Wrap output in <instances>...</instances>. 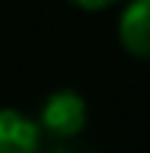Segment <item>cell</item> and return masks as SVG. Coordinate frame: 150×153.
<instances>
[{
    "label": "cell",
    "mask_w": 150,
    "mask_h": 153,
    "mask_svg": "<svg viewBox=\"0 0 150 153\" xmlns=\"http://www.w3.org/2000/svg\"><path fill=\"white\" fill-rule=\"evenodd\" d=\"M69 3H75L78 10H85V13H100V10H110V6H116L119 0H69Z\"/></svg>",
    "instance_id": "obj_4"
},
{
    "label": "cell",
    "mask_w": 150,
    "mask_h": 153,
    "mask_svg": "<svg viewBox=\"0 0 150 153\" xmlns=\"http://www.w3.org/2000/svg\"><path fill=\"white\" fill-rule=\"evenodd\" d=\"M35 122L41 128V137L69 144L88 125V100L72 88H56V91H50L44 97Z\"/></svg>",
    "instance_id": "obj_1"
},
{
    "label": "cell",
    "mask_w": 150,
    "mask_h": 153,
    "mask_svg": "<svg viewBox=\"0 0 150 153\" xmlns=\"http://www.w3.org/2000/svg\"><path fill=\"white\" fill-rule=\"evenodd\" d=\"M41 144V128L28 113L0 106V153H38Z\"/></svg>",
    "instance_id": "obj_3"
},
{
    "label": "cell",
    "mask_w": 150,
    "mask_h": 153,
    "mask_svg": "<svg viewBox=\"0 0 150 153\" xmlns=\"http://www.w3.org/2000/svg\"><path fill=\"white\" fill-rule=\"evenodd\" d=\"M91 153H94V150H91Z\"/></svg>",
    "instance_id": "obj_5"
},
{
    "label": "cell",
    "mask_w": 150,
    "mask_h": 153,
    "mask_svg": "<svg viewBox=\"0 0 150 153\" xmlns=\"http://www.w3.org/2000/svg\"><path fill=\"white\" fill-rule=\"evenodd\" d=\"M116 34L125 53L150 62V0H128L119 16Z\"/></svg>",
    "instance_id": "obj_2"
}]
</instances>
